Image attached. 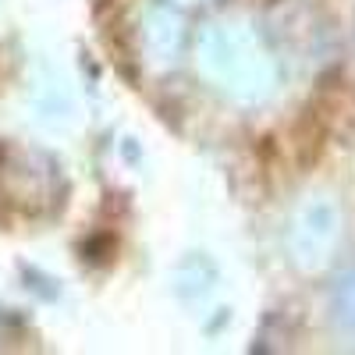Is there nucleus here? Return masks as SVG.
I'll return each instance as SVG.
<instances>
[]
</instances>
